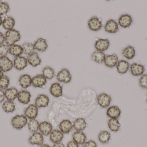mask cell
<instances>
[{
	"mask_svg": "<svg viewBox=\"0 0 147 147\" xmlns=\"http://www.w3.org/2000/svg\"><path fill=\"white\" fill-rule=\"evenodd\" d=\"M21 39V35L19 31L12 29L8 30L5 35V41L8 46L13 45L15 43L19 41Z\"/></svg>",
	"mask_w": 147,
	"mask_h": 147,
	"instance_id": "cell-1",
	"label": "cell"
},
{
	"mask_svg": "<svg viewBox=\"0 0 147 147\" xmlns=\"http://www.w3.org/2000/svg\"><path fill=\"white\" fill-rule=\"evenodd\" d=\"M28 119L24 115H16L11 120V125L17 130H20L28 123Z\"/></svg>",
	"mask_w": 147,
	"mask_h": 147,
	"instance_id": "cell-2",
	"label": "cell"
},
{
	"mask_svg": "<svg viewBox=\"0 0 147 147\" xmlns=\"http://www.w3.org/2000/svg\"><path fill=\"white\" fill-rule=\"evenodd\" d=\"M97 101L98 105L102 108H105L109 106L111 101L110 96L106 93H102L99 94L97 97Z\"/></svg>",
	"mask_w": 147,
	"mask_h": 147,
	"instance_id": "cell-3",
	"label": "cell"
},
{
	"mask_svg": "<svg viewBox=\"0 0 147 147\" xmlns=\"http://www.w3.org/2000/svg\"><path fill=\"white\" fill-rule=\"evenodd\" d=\"M57 79L59 82L67 84L70 83L72 79V76L69 71L66 69H62L57 74Z\"/></svg>",
	"mask_w": 147,
	"mask_h": 147,
	"instance_id": "cell-4",
	"label": "cell"
},
{
	"mask_svg": "<svg viewBox=\"0 0 147 147\" xmlns=\"http://www.w3.org/2000/svg\"><path fill=\"white\" fill-rule=\"evenodd\" d=\"M13 64L7 56L0 57V69L3 72H7L12 70Z\"/></svg>",
	"mask_w": 147,
	"mask_h": 147,
	"instance_id": "cell-5",
	"label": "cell"
},
{
	"mask_svg": "<svg viewBox=\"0 0 147 147\" xmlns=\"http://www.w3.org/2000/svg\"><path fill=\"white\" fill-rule=\"evenodd\" d=\"M38 108L34 104H31L24 110V115L30 120L34 119L38 116Z\"/></svg>",
	"mask_w": 147,
	"mask_h": 147,
	"instance_id": "cell-6",
	"label": "cell"
},
{
	"mask_svg": "<svg viewBox=\"0 0 147 147\" xmlns=\"http://www.w3.org/2000/svg\"><path fill=\"white\" fill-rule=\"evenodd\" d=\"M44 141L43 135L37 132L34 133L28 139V142L32 145L41 146L43 145Z\"/></svg>",
	"mask_w": 147,
	"mask_h": 147,
	"instance_id": "cell-7",
	"label": "cell"
},
{
	"mask_svg": "<svg viewBox=\"0 0 147 147\" xmlns=\"http://www.w3.org/2000/svg\"><path fill=\"white\" fill-rule=\"evenodd\" d=\"M50 99L46 95L40 94L38 95L35 100V105L38 108H45L49 105Z\"/></svg>",
	"mask_w": 147,
	"mask_h": 147,
	"instance_id": "cell-8",
	"label": "cell"
},
{
	"mask_svg": "<svg viewBox=\"0 0 147 147\" xmlns=\"http://www.w3.org/2000/svg\"><path fill=\"white\" fill-rule=\"evenodd\" d=\"M88 27L91 30L97 31L100 30L102 27L101 21L96 16H93L88 22Z\"/></svg>",
	"mask_w": 147,
	"mask_h": 147,
	"instance_id": "cell-9",
	"label": "cell"
},
{
	"mask_svg": "<svg viewBox=\"0 0 147 147\" xmlns=\"http://www.w3.org/2000/svg\"><path fill=\"white\" fill-rule=\"evenodd\" d=\"M27 60L24 57H17L14 60V67L19 70H22L25 69L27 66Z\"/></svg>",
	"mask_w": 147,
	"mask_h": 147,
	"instance_id": "cell-10",
	"label": "cell"
},
{
	"mask_svg": "<svg viewBox=\"0 0 147 147\" xmlns=\"http://www.w3.org/2000/svg\"><path fill=\"white\" fill-rule=\"evenodd\" d=\"M47 82L46 79L41 74L36 75L32 79V85L35 88H42Z\"/></svg>",
	"mask_w": 147,
	"mask_h": 147,
	"instance_id": "cell-11",
	"label": "cell"
},
{
	"mask_svg": "<svg viewBox=\"0 0 147 147\" xmlns=\"http://www.w3.org/2000/svg\"><path fill=\"white\" fill-rule=\"evenodd\" d=\"M31 95L29 91L27 90H21L19 91L17 96L18 101L23 104H27L30 102Z\"/></svg>",
	"mask_w": 147,
	"mask_h": 147,
	"instance_id": "cell-12",
	"label": "cell"
},
{
	"mask_svg": "<svg viewBox=\"0 0 147 147\" xmlns=\"http://www.w3.org/2000/svg\"><path fill=\"white\" fill-rule=\"evenodd\" d=\"M39 130L43 135L47 136L50 135L53 131V126L48 122H42L40 123Z\"/></svg>",
	"mask_w": 147,
	"mask_h": 147,
	"instance_id": "cell-13",
	"label": "cell"
},
{
	"mask_svg": "<svg viewBox=\"0 0 147 147\" xmlns=\"http://www.w3.org/2000/svg\"><path fill=\"white\" fill-rule=\"evenodd\" d=\"M110 46V41L108 39H98L95 42V47L97 51H106Z\"/></svg>",
	"mask_w": 147,
	"mask_h": 147,
	"instance_id": "cell-14",
	"label": "cell"
},
{
	"mask_svg": "<svg viewBox=\"0 0 147 147\" xmlns=\"http://www.w3.org/2000/svg\"><path fill=\"white\" fill-rule=\"evenodd\" d=\"M105 29L107 33H115L118 31V24L114 20L111 19L106 22L105 26Z\"/></svg>",
	"mask_w": 147,
	"mask_h": 147,
	"instance_id": "cell-15",
	"label": "cell"
},
{
	"mask_svg": "<svg viewBox=\"0 0 147 147\" xmlns=\"http://www.w3.org/2000/svg\"><path fill=\"white\" fill-rule=\"evenodd\" d=\"M63 138L64 134L60 130L58 129H54L50 134V140L54 144L61 142L63 140Z\"/></svg>",
	"mask_w": 147,
	"mask_h": 147,
	"instance_id": "cell-16",
	"label": "cell"
},
{
	"mask_svg": "<svg viewBox=\"0 0 147 147\" xmlns=\"http://www.w3.org/2000/svg\"><path fill=\"white\" fill-rule=\"evenodd\" d=\"M28 62L33 67H36L41 63V60L39 57L37 52L33 53L28 56L27 58Z\"/></svg>",
	"mask_w": 147,
	"mask_h": 147,
	"instance_id": "cell-17",
	"label": "cell"
},
{
	"mask_svg": "<svg viewBox=\"0 0 147 147\" xmlns=\"http://www.w3.org/2000/svg\"><path fill=\"white\" fill-rule=\"evenodd\" d=\"M144 66L140 64L134 63L130 65V71L134 76L138 77L143 74L145 71Z\"/></svg>",
	"mask_w": 147,
	"mask_h": 147,
	"instance_id": "cell-18",
	"label": "cell"
},
{
	"mask_svg": "<svg viewBox=\"0 0 147 147\" xmlns=\"http://www.w3.org/2000/svg\"><path fill=\"white\" fill-rule=\"evenodd\" d=\"M50 91L53 96L59 97L63 95V86L59 83H54L51 85Z\"/></svg>",
	"mask_w": 147,
	"mask_h": 147,
	"instance_id": "cell-19",
	"label": "cell"
},
{
	"mask_svg": "<svg viewBox=\"0 0 147 147\" xmlns=\"http://www.w3.org/2000/svg\"><path fill=\"white\" fill-rule=\"evenodd\" d=\"M72 139L78 145H83L86 141V136L83 131H77L72 134Z\"/></svg>",
	"mask_w": 147,
	"mask_h": 147,
	"instance_id": "cell-20",
	"label": "cell"
},
{
	"mask_svg": "<svg viewBox=\"0 0 147 147\" xmlns=\"http://www.w3.org/2000/svg\"><path fill=\"white\" fill-rule=\"evenodd\" d=\"M73 125L69 120H64L61 122L59 125L60 131L63 134H68L73 128Z\"/></svg>",
	"mask_w": 147,
	"mask_h": 147,
	"instance_id": "cell-21",
	"label": "cell"
},
{
	"mask_svg": "<svg viewBox=\"0 0 147 147\" xmlns=\"http://www.w3.org/2000/svg\"><path fill=\"white\" fill-rule=\"evenodd\" d=\"M133 22L130 16L127 14L123 15L118 20V24L121 27L127 28L129 27Z\"/></svg>",
	"mask_w": 147,
	"mask_h": 147,
	"instance_id": "cell-22",
	"label": "cell"
},
{
	"mask_svg": "<svg viewBox=\"0 0 147 147\" xmlns=\"http://www.w3.org/2000/svg\"><path fill=\"white\" fill-rule=\"evenodd\" d=\"M106 114L111 119H118L121 115V110L117 106H111L107 109Z\"/></svg>",
	"mask_w": 147,
	"mask_h": 147,
	"instance_id": "cell-23",
	"label": "cell"
},
{
	"mask_svg": "<svg viewBox=\"0 0 147 147\" xmlns=\"http://www.w3.org/2000/svg\"><path fill=\"white\" fill-rule=\"evenodd\" d=\"M18 93L19 91L18 90L14 87L7 88L4 91L5 98H7V100L12 102L17 98Z\"/></svg>",
	"mask_w": 147,
	"mask_h": 147,
	"instance_id": "cell-24",
	"label": "cell"
},
{
	"mask_svg": "<svg viewBox=\"0 0 147 147\" xmlns=\"http://www.w3.org/2000/svg\"><path fill=\"white\" fill-rule=\"evenodd\" d=\"M19 83L23 89H27L32 85V78L30 75L24 74L20 77Z\"/></svg>",
	"mask_w": 147,
	"mask_h": 147,
	"instance_id": "cell-25",
	"label": "cell"
},
{
	"mask_svg": "<svg viewBox=\"0 0 147 147\" xmlns=\"http://www.w3.org/2000/svg\"><path fill=\"white\" fill-rule=\"evenodd\" d=\"M118 58L115 54L109 55L105 57L104 63L105 65L110 68H112L116 66L118 62Z\"/></svg>",
	"mask_w": 147,
	"mask_h": 147,
	"instance_id": "cell-26",
	"label": "cell"
},
{
	"mask_svg": "<svg viewBox=\"0 0 147 147\" xmlns=\"http://www.w3.org/2000/svg\"><path fill=\"white\" fill-rule=\"evenodd\" d=\"M34 48L39 51L44 52L47 50L48 47V45L46 40L43 38H39L34 42Z\"/></svg>",
	"mask_w": 147,
	"mask_h": 147,
	"instance_id": "cell-27",
	"label": "cell"
},
{
	"mask_svg": "<svg viewBox=\"0 0 147 147\" xmlns=\"http://www.w3.org/2000/svg\"><path fill=\"white\" fill-rule=\"evenodd\" d=\"M129 67V63L126 60H120L118 61L116 65L117 72L120 74L126 73L128 70Z\"/></svg>",
	"mask_w": 147,
	"mask_h": 147,
	"instance_id": "cell-28",
	"label": "cell"
},
{
	"mask_svg": "<svg viewBox=\"0 0 147 147\" xmlns=\"http://www.w3.org/2000/svg\"><path fill=\"white\" fill-rule=\"evenodd\" d=\"M87 123L85 120L83 118H78L76 119L73 124L74 128L76 131H82L85 129Z\"/></svg>",
	"mask_w": 147,
	"mask_h": 147,
	"instance_id": "cell-29",
	"label": "cell"
},
{
	"mask_svg": "<svg viewBox=\"0 0 147 147\" xmlns=\"http://www.w3.org/2000/svg\"><path fill=\"white\" fill-rule=\"evenodd\" d=\"M105 57V54L102 51L97 50L92 54L91 58L95 62L98 64H102L104 61Z\"/></svg>",
	"mask_w": 147,
	"mask_h": 147,
	"instance_id": "cell-30",
	"label": "cell"
},
{
	"mask_svg": "<svg viewBox=\"0 0 147 147\" xmlns=\"http://www.w3.org/2000/svg\"><path fill=\"white\" fill-rule=\"evenodd\" d=\"M3 109L7 113H13L16 109L15 104L12 101H4L2 105Z\"/></svg>",
	"mask_w": 147,
	"mask_h": 147,
	"instance_id": "cell-31",
	"label": "cell"
},
{
	"mask_svg": "<svg viewBox=\"0 0 147 147\" xmlns=\"http://www.w3.org/2000/svg\"><path fill=\"white\" fill-rule=\"evenodd\" d=\"M15 24L14 19L11 16L5 17L2 22L3 27L5 29L9 30L13 29Z\"/></svg>",
	"mask_w": 147,
	"mask_h": 147,
	"instance_id": "cell-32",
	"label": "cell"
},
{
	"mask_svg": "<svg viewBox=\"0 0 147 147\" xmlns=\"http://www.w3.org/2000/svg\"><path fill=\"white\" fill-rule=\"evenodd\" d=\"M108 124L109 129L112 132H117L121 127V124L117 119L111 118L108 122Z\"/></svg>",
	"mask_w": 147,
	"mask_h": 147,
	"instance_id": "cell-33",
	"label": "cell"
},
{
	"mask_svg": "<svg viewBox=\"0 0 147 147\" xmlns=\"http://www.w3.org/2000/svg\"><path fill=\"white\" fill-rule=\"evenodd\" d=\"M9 53L15 57H19L23 53L22 47L17 45H14L9 47Z\"/></svg>",
	"mask_w": 147,
	"mask_h": 147,
	"instance_id": "cell-34",
	"label": "cell"
},
{
	"mask_svg": "<svg viewBox=\"0 0 147 147\" xmlns=\"http://www.w3.org/2000/svg\"><path fill=\"white\" fill-rule=\"evenodd\" d=\"M135 50L133 47L129 46L123 51V55L128 60L133 59L135 56Z\"/></svg>",
	"mask_w": 147,
	"mask_h": 147,
	"instance_id": "cell-35",
	"label": "cell"
},
{
	"mask_svg": "<svg viewBox=\"0 0 147 147\" xmlns=\"http://www.w3.org/2000/svg\"><path fill=\"white\" fill-rule=\"evenodd\" d=\"M110 133L107 131H102L98 135L99 141L102 144H106L111 139Z\"/></svg>",
	"mask_w": 147,
	"mask_h": 147,
	"instance_id": "cell-36",
	"label": "cell"
},
{
	"mask_svg": "<svg viewBox=\"0 0 147 147\" xmlns=\"http://www.w3.org/2000/svg\"><path fill=\"white\" fill-rule=\"evenodd\" d=\"M28 126L29 131L32 133L37 132L39 128L40 123L36 119H32L28 122Z\"/></svg>",
	"mask_w": 147,
	"mask_h": 147,
	"instance_id": "cell-37",
	"label": "cell"
},
{
	"mask_svg": "<svg viewBox=\"0 0 147 147\" xmlns=\"http://www.w3.org/2000/svg\"><path fill=\"white\" fill-rule=\"evenodd\" d=\"M43 75L46 79H51L55 76V71L52 67L46 66L42 70Z\"/></svg>",
	"mask_w": 147,
	"mask_h": 147,
	"instance_id": "cell-38",
	"label": "cell"
},
{
	"mask_svg": "<svg viewBox=\"0 0 147 147\" xmlns=\"http://www.w3.org/2000/svg\"><path fill=\"white\" fill-rule=\"evenodd\" d=\"M23 49V53L27 55H29L34 52L35 48L34 44L31 43H25L22 45Z\"/></svg>",
	"mask_w": 147,
	"mask_h": 147,
	"instance_id": "cell-39",
	"label": "cell"
},
{
	"mask_svg": "<svg viewBox=\"0 0 147 147\" xmlns=\"http://www.w3.org/2000/svg\"><path fill=\"white\" fill-rule=\"evenodd\" d=\"M9 84V79L7 76L3 75L0 78V88L2 89H7Z\"/></svg>",
	"mask_w": 147,
	"mask_h": 147,
	"instance_id": "cell-40",
	"label": "cell"
},
{
	"mask_svg": "<svg viewBox=\"0 0 147 147\" xmlns=\"http://www.w3.org/2000/svg\"><path fill=\"white\" fill-rule=\"evenodd\" d=\"M9 9V6L7 2H0V16L7 14Z\"/></svg>",
	"mask_w": 147,
	"mask_h": 147,
	"instance_id": "cell-41",
	"label": "cell"
},
{
	"mask_svg": "<svg viewBox=\"0 0 147 147\" xmlns=\"http://www.w3.org/2000/svg\"><path fill=\"white\" fill-rule=\"evenodd\" d=\"M9 47L8 45H0V57H5L9 53Z\"/></svg>",
	"mask_w": 147,
	"mask_h": 147,
	"instance_id": "cell-42",
	"label": "cell"
},
{
	"mask_svg": "<svg viewBox=\"0 0 147 147\" xmlns=\"http://www.w3.org/2000/svg\"><path fill=\"white\" fill-rule=\"evenodd\" d=\"M139 84L142 88L147 89V74H144L141 77L139 80Z\"/></svg>",
	"mask_w": 147,
	"mask_h": 147,
	"instance_id": "cell-43",
	"label": "cell"
},
{
	"mask_svg": "<svg viewBox=\"0 0 147 147\" xmlns=\"http://www.w3.org/2000/svg\"><path fill=\"white\" fill-rule=\"evenodd\" d=\"M82 147H97V144L94 141L90 140L88 142H86L83 144Z\"/></svg>",
	"mask_w": 147,
	"mask_h": 147,
	"instance_id": "cell-44",
	"label": "cell"
},
{
	"mask_svg": "<svg viewBox=\"0 0 147 147\" xmlns=\"http://www.w3.org/2000/svg\"><path fill=\"white\" fill-rule=\"evenodd\" d=\"M67 147H79V146L78 144H77L73 140L68 142Z\"/></svg>",
	"mask_w": 147,
	"mask_h": 147,
	"instance_id": "cell-45",
	"label": "cell"
},
{
	"mask_svg": "<svg viewBox=\"0 0 147 147\" xmlns=\"http://www.w3.org/2000/svg\"><path fill=\"white\" fill-rule=\"evenodd\" d=\"M5 94L2 90L0 89V103L3 102L5 99Z\"/></svg>",
	"mask_w": 147,
	"mask_h": 147,
	"instance_id": "cell-46",
	"label": "cell"
},
{
	"mask_svg": "<svg viewBox=\"0 0 147 147\" xmlns=\"http://www.w3.org/2000/svg\"><path fill=\"white\" fill-rule=\"evenodd\" d=\"M4 41H5V36L2 33L0 32V45L3 44Z\"/></svg>",
	"mask_w": 147,
	"mask_h": 147,
	"instance_id": "cell-47",
	"label": "cell"
},
{
	"mask_svg": "<svg viewBox=\"0 0 147 147\" xmlns=\"http://www.w3.org/2000/svg\"><path fill=\"white\" fill-rule=\"evenodd\" d=\"M52 147H65L64 145L62 142H58V143H55Z\"/></svg>",
	"mask_w": 147,
	"mask_h": 147,
	"instance_id": "cell-48",
	"label": "cell"
},
{
	"mask_svg": "<svg viewBox=\"0 0 147 147\" xmlns=\"http://www.w3.org/2000/svg\"><path fill=\"white\" fill-rule=\"evenodd\" d=\"M40 147H51L49 145H47V144H43L41 145Z\"/></svg>",
	"mask_w": 147,
	"mask_h": 147,
	"instance_id": "cell-49",
	"label": "cell"
},
{
	"mask_svg": "<svg viewBox=\"0 0 147 147\" xmlns=\"http://www.w3.org/2000/svg\"><path fill=\"white\" fill-rule=\"evenodd\" d=\"M3 72L1 70V69H0V78L3 76Z\"/></svg>",
	"mask_w": 147,
	"mask_h": 147,
	"instance_id": "cell-50",
	"label": "cell"
},
{
	"mask_svg": "<svg viewBox=\"0 0 147 147\" xmlns=\"http://www.w3.org/2000/svg\"><path fill=\"white\" fill-rule=\"evenodd\" d=\"M2 17L1 16H0V26H1V25L2 24Z\"/></svg>",
	"mask_w": 147,
	"mask_h": 147,
	"instance_id": "cell-51",
	"label": "cell"
},
{
	"mask_svg": "<svg viewBox=\"0 0 147 147\" xmlns=\"http://www.w3.org/2000/svg\"><path fill=\"white\" fill-rule=\"evenodd\" d=\"M146 101H147V100H146Z\"/></svg>",
	"mask_w": 147,
	"mask_h": 147,
	"instance_id": "cell-52",
	"label": "cell"
}]
</instances>
